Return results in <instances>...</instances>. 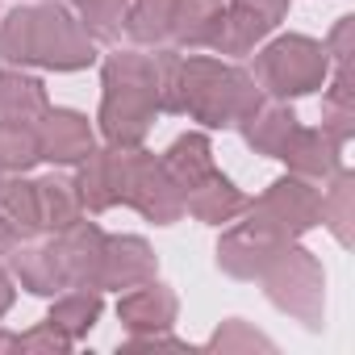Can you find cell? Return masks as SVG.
<instances>
[{
    "label": "cell",
    "instance_id": "1",
    "mask_svg": "<svg viewBox=\"0 0 355 355\" xmlns=\"http://www.w3.org/2000/svg\"><path fill=\"white\" fill-rule=\"evenodd\" d=\"M163 113H189L193 121L209 125V130H226V125H243L259 105H263V88L255 84L251 71L209 59V55H193L184 59L175 46H163Z\"/></svg>",
    "mask_w": 355,
    "mask_h": 355
},
{
    "label": "cell",
    "instance_id": "2",
    "mask_svg": "<svg viewBox=\"0 0 355 355\" xmlns=\"http://www.w3.org/2000/svg\"><path fill=\"white\" fill-rule=\"evenodd\" d=\"M0 59L13 67L80 71L96 59V46L67 5H30L0 21Z\"/></svg>",
    "mask_w": 355,
    "mask_h": 355
},
{
    "label": "cell",
    "instance_id": "3",
    "mask_svg": "<svg viewBox=\"0 0 355 355\" xmlns=\"http://www.w3.org/2000/svg\"><path fill=\"white\" fill-rule=\"evenodd\" d=\"M105 96H101V134L113 146H138L163 113V46L155 55L142 51H121L109 55L105 63Z\"/></svg>",
    "mask_w": 355,
    "mask_h": 355
},
{
    "label": "cell",
    "instance_id": "4",
    "mask_svg": "<svg viewBox=\"0 0 355 355\" xmlns=\"http://www.w3.org/2000/svg\"><path fill=\"white\" fill-rule=\"evenodd\" d=\"M255 84L263 92H272L276 101L288 96H305L313 88L326 84L330 76V55L322 42L305 38V34H280L272 38L259 55H255Z\"/></svg>",
    "mask_w": 355,
    "mask_h": 355
},
{
    "label": "cell",
    "instance_id": "5",
    "mask_svg": "<svg viewBox=\"0 0 355 355\" xmlns=\"http://www.w3.org/2000/svg\"><path fill=\"white\" fill-rule=\"evenodd\" d=\"M263 293L276 309H284L288 318H297L301 326L318 330L322 326V309H326V272L322 263L297 247V243H284L280 255L263 268Z\"/></svg>",
    "mask_w": 355,
    "mask_h": 355
},
{
    "label": "cell",
    "instance_id": "6",
    "mask_svg": "<svg viewBox=\"0 0 355 355\" xmlns=\"http://www.w3.org/2000/svg\"><path fill=\"white\" fill-rule=\"evenodd\" d=\"M318 205H322V193L301 180V175H284V180H276L259 201H247V218L268 230L272 239L280 243H297L305 230L318 226Z\"/></svg>",
    "mask_w": 355,
    "mask_h": 355
},
{
    "label": "cell",
    "instance_id": "7",
    "mask_svg": "<svg viewBox=\"0 0 355 355\" xmlns=\"http://www.w3.org/2000/svg\"><path fill=\"white\" fill-rule=\"evenodd\" d=\"M125 205L138 209L155 226H171L184 214V197L167 175V167L150 150H130V175H125Z\"/></svg>",
    "mask_w": 355,
    "mask_h": 355
},
{
    "label": "cell",
    "instance_id": "8",
    "mask_svg": "<svg viewBox=\"0 0 355 355\" xmlns=\"http://www.w3.org/2000/svg\"><path fill=\"white\" fill-rule=\"evenodd\" d=\"M288 13V0H230L214 38V55H251Z\"/></svg>",
    "mask_w": 355,
    "mask_h": 355
},
{
    "label": "cell",
    "instance_id": "9",
    "mask_svg": "<svg viewBox=\"0 0 355 355\" xmlns=\"http://www.w3.org/2000/svg\"><path fill=\"white\" fill-rule=\"evenodd\" d=\"M130 150L134 146H105V150H88L80 159V171H76V193H80V205L92 209V214H105L113 205H125V175H130Z\"/></svg>",
    "mask_w": 355,
    "mask_h": 355
},
{
    "label": "cell",
    "instance_id": "10",
    "mask_svg": "<svg viewBox=\"0 0 355 355\" xmlns=\"http://www.w3.org/2000/svg\"><path fill=\"white\" fill-rule=\"evenodd\" d=\"M51 243H55V251H59V263H63L67 288H96V293H101V268H105V230L80 218L76 226L59 230Z\"/></svg>",
    "mask_w": 355,
    "mask_h": 355
},
{
    "label": "cell",
    "instance_id": "11",
    "mask_svg": "<svg viewBox=\"0 0 355 355\" xmlns=\"http://www.w3.org/2000/svg\"><path fill=\"white\" fill-rule=\"evenodd\" d=\"M280 247H284L280 239H272L268 230H259L247 218V222H239V226H230L222 234V243H218V268L230 272L234 280H259L263 268L280 255Z\"/></svg>",
    "mask_w": 355,
    "mask_h": 355
},
{
    "label": "cell",
    "instance_id": "12",
    "mask_svg": "<svg viewBox=\"0 0 355 355\" xmlns=\"http://www.w3.org/2000/svg\"><path fill=\"white\" fill-rule=\"evenodd\" d=\"M343 142L330 138V130L322 125H297V134L288 138L284 146V163L293 175H301V180H330V175L343 167Z\"/></svg>",
    "mask_w": 355,
    "mask_h": 355
},
{
    "label": "cell",
    "instance_id": "13",
    "mask_svg": "<svg viewBox=\"0 0 355 355\" xmlns=\"http://www.w3.org/2000/svg\"><path fill=\"white\" fill-rule=\"evenodd\" d=\"M92 150V125L76 109H46L38 117V155L46 163H80Z\"/></svg>",
    "mask_w": 355,
    "mask_h": 355
},
{
    "label": "cell",
    "instance_id": "14",
    "mask_svg": "<svg viewBox=\"0 0 355 355\" xmlns=\"http://www.w3.org/2000/svg\"><path fill=\"white\" fill-rule=\"evenodd\" d=\"M175 313H180V301H175V293L167 284H159V280H142V284L125 288L121 301H117V318L134 334L167 330L175 322Z\"/></svg>",
    "mask_w": 355,
    "mask_h": 355
},
{
    "label": "cell",
    "instance_id": "15",
    "mask_svg": "<svg viewBox=\"0 0 355 355\" xmlns=\"http://www.w3.org/2000/svg\"><path fill=\"white\" fill-rule=\"evenodd\" d=\"M142 280H155V251L138 234H105V268H101V288H134Z\"/></svg>",
    "mask_w": 355,
    "mask_h": 355
},
{
    "label": "cell",
    "instance_id": "16",
    "mask_svg": "<svg viewBox=\"0 0 355 355\" xmlns=\"http://www.w3.org/2000/svg\"><path fill=\"white\" fill-rule=\"evenodd\" d=\"M46 109L51 101L38 76H26L21 67L0 71V125H38Z\"/></svg>",
    "mask_w": 355,
    "mask_h": 355
},
{
    "label": "cell",
    "instance_id": "17",
    "mask_svg": "<svg viewBox=\"0 0 355 355\" xmlns=\"http://www.w3.org/2000/svg\"><path fill=\"white\" fill-rule=\"evenodd\" d=\"M184 209H189L197 222H205V226H222V222L243 218L247 197L226 180L222 171H209L197 189H189V193H184Z\"/></svg>",
    "mask_w": 355,
    "mask_h": 355
},
{
    "label": "cell",
    "instance_id": "18",
    "mask_svg": "<svg viewBox=\"0 0 355 355\" xmlns=\"http://www.w3.org/2000/svg\"><path fill=\"white\" fill-rule=\"evenodd\" d=\"M13 259V272L21 280V288L38 293V297H59L67 293V276H63V263H59V251L55 243H42V247H13L9 251Z\"/></svg>",
    "mask_w": 355,
    "mask_h": 355
},
{
    "label": "cell",
    "instance_id": "19",
    "mask_svg": "<svg viewBox=\"0 0 355 355\" xmlns=\"http://www.w3.org/2000/svg\"><path fill=\"white\" fill-rule=\"evenodd\" d=\"M222 0H175L171 17V42L184 51H209L222 26Z\"/></svg>",
    "mask_w": 355,
    "mask_h": 355
},
{
    "label": "cell",
    "instance_id": "20",
    "mask_svg": "<svg viewBox=\"0 0 355 355\" xmlns=\"http://www.w3.org/2000/svg\"><path fill=\"white\" fill-rule=\"evenodd\" d=\"M159 163L167 167V175L175 180L180 197H184L189 189H197L209 171H218V167H214V146H209L205 134H180V138L167 146V155H163Z\"/></svg>",
    "mask_w": 355,
    "mask_h": 355
},
{
    "label": "cell",
    "instance_id": "21",
    "mask_svg": "<svg viewBox=\"0 0 355 355\" xmlns=\"http://www.w3.org/2000/svg\"><path fill=\"white\" fill-rule=\"evenodd\" d=\"M297 113L288 109V105H259L239 130H243V138L259 150V155H272V159H280L284 155V146H288V138L297 134Z\"/></svg>",
    "mask_w": 355,
    "mask_h": 355
},
{
    "label": "cell",
    "instance_id": "22",
    "mask_svg": "<svg viewBox=\"0 0 355 355\" xmlns=\"http://www.w3.org/2000/svg\"><path fill=\"white\" fill-rule=\"evenodd\" d=\"M0 218L9 222L17 239L42 234V209H38V184L26 175H0Z\"/></svg>",
    "mask_w": 355,
    "mask_h": 355
},
{
    "label": "cell",
    "instance_id": "23",
    "mask_svg": "<svg viewBox=\"0 0 355 355\" xmlns=\"http://www.w3.org/2000/svg\"><path fill=\"white\" fill-rule=\"evenodd\" d=\"M318 222L343 243L351 247V222H355V175L347 167H338L330 175V189L322 193V205H318Z\"/></svg>",
    "mask_w": 355,
    "mask_h": 355
},
{
    "label": "cell",
    "instance_id": "24",
    "mask_svg": "<svg viewBox=\"0 0 355 355\" xmlns=\"http://www.w3.org/2000/svg\"><path fill=\"white\" fill-rule=\"evenodd\" d=\"M101 309H105V301H101L96 288H67V293L51 305L46 322L59 326V330L76 343V338H84V334L101 322Z\"/></svg>",
    "mask_w": 355,
    "mask_h": 355
},
{
    "label": "cell",
    "instance_id": "25",
    "mask_svg": "<svg viewBox=\"0 0 355 355\" xmlns=\"http://www.w3.org/2000/svg\"><path fill=\"white\" fill-rule=\"evenodd\" d=\"M171 17H175V0H130L121 30L142 46H163L171 42Z\"/></svg>",
    "mask_w": 355,
    "mask_h": 355
},
{
    "label": "cell",
    "instance_id": "26",
    "mask_svg": "<svg viewBox=\"0 0 355 355\" xmlns=\"http://www.w3.org/2000/svg\"><path fill=\"white\" fill-rule=\"evenodd\" d=\"M38 184V209H42V230L59 234L67 226H76L84 218V205H80V193L71 180H59V175H46V180H34Z\"/></svg>",
    "mask_w": 355,
    "mask_h": 355
},
{
    "label": "cell",
    "instance_id": "27",
    "mask_svg": "<svg viewBox=\"0 0 355 355\" xmlns=\"http://www.w3.org/2000/svg\"><path fill=\"white\" fill-rule=\"evenodd\" d=\"M38 159V125H0V175H26Z\"/></svg>",
    "mask_w": 355,
    "mask_h": 355
},
{
    "label": "cell",
    "instance_id": "28",
    "mask_svg": "<svg viewBox=\"0 0 355 355\" xmlns=\"http://www.w3.org/2000/svg\"><path fill=\"white\" fill-rule=\"evenodd\" d=\"M67 5L80 13V26L88 30V38L113 42L121 34V21H125V5H130V0H67Z\"/></svg>",
    "mask_w": 355,
    "mask_h": 355
},
{
    "label": "cell",
    "instance_id": "29",
    "mask_svg": "<svg viewBox=\"0 0 355 355\" xmlns=\"http://www.w3.org/2000/svg\"><path fill=\"white\" fill-rule=\"evenodd\" d=\"M255 347H259V351H272L276 343H272V338H263L259 330H251V326H247V322H239V318H230V322L209 338V351H255Z\"/></svg>",
    "mask_w": 355,
    "mask_h": 355
},
{
    "label": "cell",
    "instance_id": "30",
    "mask_svg": "<svg viewBox=\"0 0 355 355\" xmlns=\"http://www.w3.org/2000/svg\"><path fill=\"white\" fill-rule=\"evenodd\" d=\"M322 46H326V55H330L338 67H347L351 55H355V17H338V26L330 30V38H326Z\"/></svg>",
    "mask_w": 355,
    "mask_h": 355
},
{
    "label": "cell",
    "instance_id": "31",
    "mask_svg": "<svg viewBox=\"0 0 355 355\" xmlns=\"http://www.w3.org/2000/svg\"><path fill=\"white\" fill-rule=\"evenodd\" d=\"M17 343H21V351H71V338L51 322H42L30 334H17Z\"/></svg>",
    "mask_w": 355,
    "mask_h": 355
},
{
    "label": "cell",
    "instance_id": "32",
    "mask_svg": "<svg viewBox=\"0 0 355 355\" xmlns=\"http://www.w3.org/2000/svg\"><path fill=\"white\" fill-rule=\"evenodd\" d=\"M9 305H13V280H9L5 272H0V318L9 313Z\"/></svg>",
    "mask_w": 355,
    "mask_h": 355
},
{
    "label": "cell",
    "instance_id": "33",
    "mask_svg": "<svg viewBox=\"0 0 355 355\" xmlns=\"http://www.w3.org/2000/svg\"><path fill=\"white\" fill-rule=\"evenodd\" d=\"M17 243H21V239H17V234L9 230V222H5V218H0V255H9V251H13Z\"/></svg>",
    "mask_w": 355,
    "mask_h": 355
},
{
    "label": "cell",
    "instance_id": "34",
    "mask_svg": "<svg viewBox=\"0 0 355 355\" xmlns=\"http://www.w3.org/2000/svg\"><path fill=\"white\" fill-rule=\"evenodd\" d=\"M0 351H21L17 334H9V330H0Z\"/></svg>",
    "mask_w": 355,
    "mask_h": 355
}]
</instances>
